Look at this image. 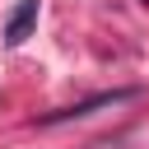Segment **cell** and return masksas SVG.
<instances>
[{"mask_svg": "<svg viewBox=\"0 0 149 149\" xmlns=\"http://www.w3.org/2000/svg\"><path fill=\"white\" fill-rule=\"evenodd\" d=\"M130 98H140V88H135V84H130V88H107V93H93V98L70 102V107L42 112V116H37V126H65V121H84V116H93V112H102V107H116V102H130Z\"/></svg>", "mask_w": 149, "mask_h": 149, "instance_id": "cell-1", "label": "cell"}, {"mask_svg": "<svg viewBox=\"0 0 149 149\" xmlns=\"http://www.w3.org/2000/svg\"><path fill=\"white\" fill-rule=\"evenodd\" d=\"M37 14H42V0H19L9 14H5V47H23L28 37H33V28H37Z\"/></svg>", "mask_w": 149, "mask_h": 149, "instance_id": "cell-2", "label": "cell"}, {"mask_svg": "<svg viewBox=\"0 0 149 149\" xmlns=\"http://www.w3.org/2000/svg\"><path fill=\"white\" fill-rule=\"evenodd\" d=\"M144 5H149V0H144Z\"/></svg>", "mask_w": 149, "mask_h": 149, "instance_id": "cell-3", "label": "cell"}]
</instances>
